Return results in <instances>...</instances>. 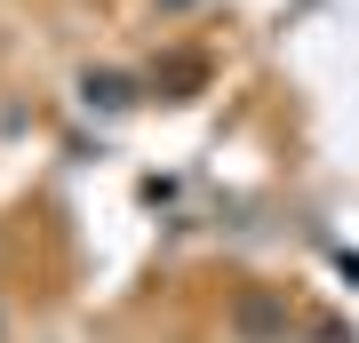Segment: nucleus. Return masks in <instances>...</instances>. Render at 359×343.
Here are the masks:
<instances>
[{"instance_id":"obj_1","label":"nucleus","mask_w":359,"mask_h":343,"mask_svg":"<svg viewBox=\"0 0 359 343\" xmlns=\"http://www.w3.org/2000/svg\"><path fill=\"white\" fill-rule=\"evenodd\" d=\"M80 88H88V104H104V112H120V104H136V96H128V80H120V72H88Z\"/></svg>"}]
</instances>
